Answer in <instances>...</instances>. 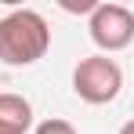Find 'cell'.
I'll use <instances>...</instances> for the list:
<instances>
[{
    "label": "cell",
    "instance_id": "obj_1",
    "mask_svg": "<svg viewBox=\"0 0 134 134\" xmlns=\"http://www.w3.org/2000/svg\"><path fill=\"white\" fill-rule=\"evenodd\" d=\"M51 47V25L40 11L18 7L0 18V62L11 69H22L40 62Z\"/></svg>",
    "mask_w": 134,
    "mask_h": 134
},
{
    "label": "cell",
    "instance_id": "obj_2",
    "mask_svg": "<svg viewBox=\"0 0 134 134\" xmlns=\"http://www.w3.org/2000/svg\"><path fill=\"white\" fill-rule=\"evenodd\" d=\"M72 91L87 105H109L123 91V69L116 65V58H109V54L80 58V65L72 69Z\"/></svg>",
    "mask_w": 134,
    "mask_h": 134
},
{
    "label": "cell",
    "instance_id": "obj_3",
    "mask_svg": "<svg viewBox=\"0 0 134 134\" xmlns=\"http://www.w3.org/2000/svg\"><path fill=\"white\" fill-rule=\"evenodd\" d=\"M87 33L105 54L134 44V11L123 4H98L87 15Z\"/></svg>",
    "mask_w": 134,
    "mask_h": 134
},
{
    "label": "cell",
    "instance_id": "obj_4",
    "mask_svg": "<svg viewBox=\"0 0 134 134\" xmlns=\"http://www.w3.org/2000/svg\"><path fill=\"white\" fill-rule=\"evenodd\" d=\"M33 127V105L22 94L4 91L0 94V134H29Z\"/></svg>",
    "mask_w": 134,
    "mask_h": 134
},
{
    "label": "cell",
    "instance_id": "obj_5",
    "mask_svg": "<svg viewBox=\"0 0 134 134\" xmlns=\"http://www.w3.org/2000/svg\"><path fill=\"white\" fill-rule=\"evenodd\" d=\"M33 134H76V127H72L69 120H44Z\"/></svg>",
    "mask_w": 134,
    "mask_h": 134
},
{
    "label": "cell",
    "instance_id": "obj_6",
    "mask_svg": "<svg viewBox=\"0 0 134 134\" xmlns=\"http://www.w3.org/2000/svg\"><path fill=\"white\" fill-rule=\"evenodd\" d=\"M62 7H65V11H72V15H91L98 4H94V0H80V4H72V0H62Z\"/></svg>",
    "mask_w": 134,
    "mask_h": 134
},
{
    "label": "cell",
    "instance_id": "obj_7",
    "mask_svg": "<svg viewBox=\"0 0 134 134\" xmlns=\"http://www.w3.org/2000/svg\"><path fill=\"white\" fill-rule=\"evenodd\" d=\"M120 134H134V120H127V123L120 127Z\"/></svg>",
    "mask_w": 134,
    "mask_h": 134
}]
</instances>
